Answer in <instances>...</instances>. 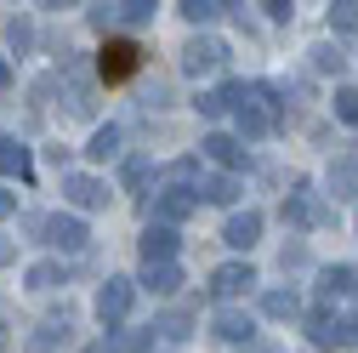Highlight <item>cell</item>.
<instances>
[{
  "label": "cell",
  "mask_w": 358,
  "mask_h": 353,
  "mask_svg": "<svg viewBox=\"0 0 358 353\" xmlns=\"http://www.w3.org/2000/svg\"><path fill=\"white\" fill-rule=\"evenodd\" d=\"M234 120H239V143H262L267 131L279 125V85H239V103H234Z\"/></svg>",
  "instance_id": "6da1fadb"
},
{
  "label": "cell",
  "mask_w": 358,
  "mask_h": 353,
  "mask_svg": "<svg viewBox=\"0 0 358 353\" xmlns=\"http://www.w3.org/2000/svg\"><path fill=\"white\" fill-rule=\"evenodd\" d=\"M143 46H137V40H125V34H108V46L97 52V80L103 85H120V80H131V74H137L143 69Z\"/></svg>",
  "instance_id": "7a4b0ae2"
},
{
  "label": "cell",
  "mask_w": 358,
  "mask_h": 353,
  "mask_svg": "<svg viewBox=\"0 0 358 353\" xmlns=\"http://www.w3.org/2000/svg\"><path fill=\"white\" fill-rule=\"evenodd\" d=\"M194 211H199L194 188H176V183H165V188L154 194V205H148V223H159V228H182Z\"/></svg>",
  "instance_id": "3957f363"
},
{
  "label": "cell",
  "mask_w": 358,
  "mask_h": 353,
  "mask_svg": "<svg viewBox=\"0 0 358 353\" xmlns=\"http://www.w3.org/2000/svg\"><path fill=\"white\" fill-rule=\"evenodd\" d=\"M131 302H137V279L108 274V285L97 291V319H103L108 331H120V325H125V314H131Z\"/></svg>",
  "instance_id": "277c9868"
},
{
  "label": "cell",
  "mask_w": 358,
  "mask_h": 353,
  "mask_svg": "<svg viewBox=\"0 0 358 353\" xmlns=\"http://www.w3.org/2000/svg\"><path fill=\"white\" fill-rule=\"evenodd\" d=\"M222 63H228V46H222V40L216 34H194L188 40V46H182V74H216Z\"/></svg>",
  "instance_id": "5b68a950"
},
{
  "label": "cell",
  "mask_w": 358,
  "mask_h": 353,
  "mask_svg": "<svg viewBox=\"0 0 358 353\" xmlns=\"http://www.w3.org/2000/svg\"><path fill=\"white\" fill-rule=\"evenodd\" d=\"M63 200L74 211H103L108 205V183H97L92 171H63Z\"/></svg>",
  "instance_id": "8992f818"
},
{
  "label": "cell",
  "mask_w": 358,
  "mask_h": 353,
  "mask_svg": "<svg viewBox=\"0 0 358 353\" xmlns=\"http://www.w3.org/2000/svg\"><path fill=\"white\" fill-rule=\"evenodd\" d=\"M279 216H285V228H319V223H330V211L313 200V188H301V183H296V194H285Z\"/></svg>",
  "instance_id": "52a82bcc"
},
{
  "label": "cell",
  "mask_w": 358,
  "mask_h": 353,
  "mask_svg": "<svg viewBox=\"0 0 358 353\" xmlns=\"http://www.w3.org/2000/svg\"><path fill=\"white\" fill-rule=\"evenodd\" d=\"M40 234H46V245H57V251H69V256H80L85 251V223L80 216H69V211H57V216H46V223H40Z\"/></svg>",
  "instance_id": "ba28073f"
},
{
  "label": "cell",
  "mask_w": 358,
  "mask_h": 353,
  "mask_svg": "<svg viewBox=\"0 0 358 353\" xmlns=\"http://www.w3.org/2000/svg\"><path fill=\"white\" fill-rule=\"evenodd\" d=\"M256 285V268H250V262H222V268L210 274V296L216 302H234V296H245Z\"/></svg>",
  "instance_id": "9c48e42d"
},
{
  "label": "cell",
  "mask_w": 358,
  "mask_h": 353,
  "mask_svg": "<svg viewBox=\"0 0 358 353\" xmlns=\"http://www.w3.org/2000/svg\"><path fill=\"white\" fill-rule=\"evenodd\" d=\"M199 148H205V160H216V165L228 171V176H234V171L245 165V143L234 137V131H210V137H205Z\"/></svg>",
  "instance_id": "30bf717a"
},
{
  "label": "cell",
  "mask_w": 358,
  "mask_h": 353,
  "mask_svg": "<svg viewBox=\"0 0 358 353\" xmlns=\"http://www.w3.org/2000/svg\"><path fill=\"white\" fill-rule=\"evenodd\" d=\"M256 240H262V211H234V216H228V228H222V245L250 251Z\"/></svg>",
  "instance_id": "8fae6325"
},
{
  "label": "cell",
  "mask_w": 358,
  "mask_h": 353,
  "mask_svg": "<svg viewBox=\"0 0 358 353\" xmlns=\"http://www.w3.org/2000/svg\"><path fill=\"white\" fill-rule=\"evenodd\" d=\"M176 251H182L176 228H159V223L143 228V262H176Z\"/></svg>",
  "instance_id": "7c38bea8"
},
{
  "label": "cell",
  "mask_w": 358,
  "mask_h": 353,
  "mask_svg": "<svg viewBox=\"0 0 358 353\" xmlns=\"http://www.w3.org/2000/svg\"><path fill=\"white\" fill-rule=\"evenodd\" d=\"M210 331H216L222 342H250V336H256V319H250V314H239V307H216Z\"/></svg>",
  "instance_id": "4fadbf2b"
},
{
  "label": "cell",
  "mask_w": 358,
  "mask_h": 353,
  "mask_svg": "<svg viewBox=\"0 0 358 353\" xmlns=\"http://www.w3.org/2000/svg\"><path fill=\"white\" fill-rule=\"evenodd\" d=\"M137 285H148L154 296H176V291H182V268H176V262H143V279Z\"/></svg>",
  "instance_id": "5bb4252c"
},
{
  "label": "cell",
  "mask_w": 358,
  "mask_h": 353,
  "mask_svg": "<svg viewBox=\"0 0 358 353\" xmlns=\"http://www.w3.org/2000/svg\"><path fill=\"white\" fill-rule=\"evenodd\" d=\"M239 85H245V80H222L216 92H199V114H205V120L234 114V103H239Z\"/></svg>",
  "instance_id": "9a60e30c"
},
{
  "label": "cell",
  "mask_w": 358,
  "mask_h": 353,
  "mask_svg": "<svg viewBox=\"0 0 358 353\" xmlns=\"http://www.w3.org/2000/svg\"><path fill=\"white\" fill-rule=\"evenodd\" d=\"M319 296L336 302V296H358V268H347V262H336V268L319 274Z\"/></svg>",
  "instance_id": "2e32d148"
},
{
  "label": "cell",
  "mask_w": 358,
  "mask_h": 353,
  "mask_svg": "<svg viewBox=\"0 0 358 353\" xmlns=\"http://www.w3.org/2000/svg\"><path fill=\"white\" fill-rule=\"evenodd\" d=\"M330 194H336V200H358V160H352V154H336V165H330Z\"/></svg>",
  "instance_id": "e0dca14e"
},
{
  "label": "cell",
  "mask_w": 358,
  "mask_h": 353,
  "mask_svg": "<svg viewBox=\"0 0 358 353\" xmlns=\"http://www.w3.org/2000/svg\"><path fill=\"white\" fill-rule=\"evenodd\" d=\"M120 183H125V194H148V183H154V160H148V154H131V160L120 165Z\"/></svg>",
  "instance_id": "ac0fdd59"
},
{
  "label": "cell",
  "mask_w": 358,
  "mask_h": 353,
  "mask_svg": "<svg viewBox=\"0 0 358 353\" xmlns=\"http://www.w3.org/2000/svg\"><path fill=\"white\" fill-rule=\"evenodd\" d=\"M57 342H69V314H57V319H46L34 336H29V347L23 353H57Z\"/></svg>",
  "instance_id": "d6986e66"
},
{
  "label": "cell",
  "mask_w": 358,
  "mask_h": 353,
  "mask_svg": "<svg viewBox=\"0 0 358 353\" xmlns=\"http://www.w3.org/2000/svg\"><path fill=\"white\" fill-rule=\"evenodd\" d=\"M114 29H143V23H154V0H114Z\"/></svg>",
  "instance_id": "ffe728a7"
},
{
  "label": "cell",
  "mask_w": 358,
  "mask_h": 353,
  "mask_svg": "<svg viewBox=\"0 0 358 353\" xmlns=\"http://www.w3.org/2000/svg\"><path fill=\"white\" fill-rule=\"evenodd\" d=\"M194 200H210V205H234V200H239V176H228V171L205 176V188H194Z\"/></svg>",
  "instance_id": "44dd1931"
},
{
  "label": "cell",
  "mask_w": 358,
  "mask_h": 353,
  "mask_svg": "<svg viewBox=\"0 0 358 353\" xmlns=\"http://www.w3.org/2000/svg\"><path fill=\"white\" fill-rule=\"evenodd\" d=\"M120 143H125V131H120V125H97V131H92V143H85V154L103 165V160H120Z\"/></svg>",
  "instance_id": "7402d4cb"
},
{
  "label": "cell",
  "mask_w": 358,
  "mask_h": 353,
  "mask_svg": "<svg viewBox=\"0 0 358 353\" xmlns=\"http://www.w3.org/2000/svg\"><path fill=\"white\" fill-rule=\"evenodd\" d=\"M262 314L267 319H301V296L296 291H262Z\"/></svg>",
  "instance_id": "603a6c76"
},
{
  "label": "cell",
  "mask_w": 358,
  "mask_h": 353,
  "mask_svg": "<svg viewBox=\"0 0 358 353\" xmlns=\"http://www.w3.org/2000/svg\"><path fill=\"white\" fill-rule=\"evenodd\" d=\"M23 285L29 291H57L63 285V262H34V268L23 274Z\"/></svg>",
  "instance_id": "cb8c5ba5"
},
{
  "label": "cell",
  "mask_w": 358,
  "mask_h": 353,
  "mask_svg": "<svg viewBox=\"0 0 358 353\" xmlns=\"http://www.w3.org/2000/svg\"><path fill=\"white\" fill-rule=\"evenodd\" d=\"M222 12H228V6H216V0H182V6H176V18H188L194 29H205V23H216Z\"/></svg>",
  "instance_id": "d4e9b609"
},
{
  "label": "cell",
  "mask_w": 358,
  "mask_h": 353,
  "mask_svg": "<svg viewBox=\"0 0 358 353\" xmlns=\"http://www.w3.org/2000/svg\"><path fill=\"white\" fill-rule=\"evenodd\" d=\"M307 57H313V69H319V74H341V69H347V52H341V46H330V40H319V46H313Z\"/></svg>",
  "instance_id": "484cf974"
},
{
  "label": "cell",
  "mask_w": 358,
  "mask_h": 353,
  "mask_svg": "<svg viewBox=\"0 0 358 353\" xmlns=\"http://www.w3.org/2000/svg\"><path fill=\"white\" fill-rule=\"evenodd\" d=\"M0 171L6 176H29V148L12 143V137H0Z\"/></svg>",
  "instance_id": "4316f807"
},
{
  "label": "cell",
  "mask_w": 358,
  "mask_h": 353,
  "mask_svg": "<svg viewBox=\"0 0 358 353\" xmlns=\"http://www.w3.org/2000/svg\"><path fill=\"white\" fill-rule=\"evenodd\" d=\"M330 29L336 34H358V0H330Z\"/></svg>",
  "instance_id": "83f0119b"
},
{
  "label": "cell",
  "mask_w": 358,
  "mask_h": 353,
  "mask_svg": "<svg viewBox=\"0 0 358 353\" xmlns=\"http://www.w3.org/2000/svg\"><path fill=\"white\" fill-rule=\"evenodd\" d=\"M307 336H313V347H341V336H336V319H330V314H313V319H307Z\"/></svg>",
  "instance_id": "f1b7e54d"
},
{
  "label": "cell",
  "mask_w": 358,
  "mask_h": 353,
  "mask_svg": "<svg viewBox=\"0 0 358 353\" xmlns=\"http://www.w3.org/2000/svg\"><path fill=\"white\" fill-rule=\"evenodd\" d=\"M336 120L358 125V85H336Z\"/></svg>",
  "instance_id": "f546056e"
},
{
  "label": "cell",
  "mask_w": 358,
  "mask_h": 353,
  "mask_svg": "<svg viewBox=\"0 0 358 353\" xmlns=\"http://www.w3.org/2000/svg\"><path fill=\"white\" fill-rule=\"evenodd\" d=\"M97 109V92L85 80H69V114H92Z\"/></svg>",
  "instance_id": "4dcf8cb0"
},
{
  "label": "cell",
  "mask_w": 358,
  "mask_h": 353,
  "mask_svg": "<svg viewBox=\"0 0 358 353\" xmlns=\"http://www.w3.org/2000/svg\"><path fill=\"white\" fill-rule=\"evenodd\" d=\"M194 176H199V160H176V165H171V183H176V188H188Z\"/></svg>",
  "instance_id": "1f68e13d"
},
{
  "label": "cell",
  "mask_w": 358,
  "mask_h": 353,
  "mask_svg": "<svg viewBox=\"0 0 358 353\" xmlns=\"http://www.w3.org/2000/svg\"><path fill=\"white\" fill-rule=\"evenodd\" d=\"M336 336H341V347H358V314L336 319Z\"/></svg>",
  "instance_id": "d6a6232c"
},
{
  "label": "cell",
  "mask_w": 358,
  "mask_h": 353,
  "mask_svg": "<svg viewBox=\"0 0 358 353\" xmlns=\"http://www.w3.org/2000/svg\"><path fill=\"white\" fill-rule=\"evenodd\" d=\"M267 18H273V23H290L296 18V6H290V0H267V6H262Z\"/></svg>",
  "instance_id": "836d02e7"
},
{
  "label": "cell",
  "mask_w": 358,
  "mask_h": 353,
  "mask_svg": "<svg viewBox=\"0 0 358 353\" xmlns=\"http://www.w3.org/2000/svg\"><path fill=\"white\" fill-rule=\"evenodd\" d=\"M148 342H154L148 331H131V336H120V347H125V353H148Z\"/></svg>",
  "instance_id": "e575fe53"
},
{
  "label": "cell",
  "mask_w": 358,
  "mask_h": 353,
  "mask_svg": "<svg viewBox=\"0 0 358 353\" xmlns=\"http://www.w3.org/2000/svg\"><path fill=\"white\" fill-rule=\"evenodd\" d=\"M307 262V245H285V268H301Z\"/></svg>",
  "instance_id": "d590c367"
},
{
  "label": "cell",
  "mask_w": 358,
  "mask_h": 353,
  "mask_svg": "<svg viewBox=\"0 0 358 353\" xmlns=\"http://www.w3.org/2000/svg\"><path fill=\"white\" fill-rule=\"evenodd\" d=\"M92 29H114V12L108 6H92Z\"/></svg>",
  "instance_id": "8d00e7d4"
},
{
  "label": "cell",
  "mask_w": 358,
  "mask_h": 353,
  "mask_svg": "<svg viewBox=\"0 0 358 353\" xmlns=\"http://www.w3.org/2000/svg\"><path fill=\"white\" fill-rule=\"evenodd\" d=\"M12 211H17V194H12V188H0V223H6Z\"/></svg>",
  "instance_id": "74e56055"
},
{
  "label": "cell",
  "mask_w": 358,
  "mask_h": 353,
  "mask_svg": "<svg viewBox=\"0 0 358 353\" xmlns=\"http://www.w3.org/2000/svg\"><path fill=\"white\" fill-rule=\"evenodd\" d=\"M12 256H17V245H12L6 234H0V268H6V262H12Z\"/></svg>",
  "instance_id": "f35d334b"
},
{
  "label": "cell",
  "mask_w": 358,
  "mask_h": 353,
  "mask_svg": "<svg viewBox=\"0 0 358 353\" xmlns=\"http://www.w3.org/2000/svg\"><path fill=\"white\" fill-rule=\"evenodd\" d=\"M0 85H12V63L6 57H0Z\"/></svg>",
  "instance_id": "ab89813d"
},
{
  "label": "cell",
  "mask_w": 358,
  "mask_h": 353,
  "mask_svg": "<svg viewBox=\"0 0 358 353\" xmlns=\"http://www.w3.org/2000/svg\"><path fill=\"white\" fill-rule=\"evenodd\" d=\"M85 353H114V347H108V342H92V347H85Z\"/></svg>",
  "instance_id": "60d3db41"
},
{
  "label": "cell",
  "mask_w": 358,
  "mask_h": 353,
  "mask_svg": "<svg viewBox=\"0 0 358 353\" xmlns=\"http://www.w3.org/2000/svg\"><path fill=\"white\" fill-rule=\"evenodd\" d=\"M0 353H6V336H0Z\"/></svg>",
  "instance_id": "b9f144b4"
}]
</instances>
